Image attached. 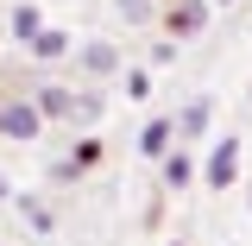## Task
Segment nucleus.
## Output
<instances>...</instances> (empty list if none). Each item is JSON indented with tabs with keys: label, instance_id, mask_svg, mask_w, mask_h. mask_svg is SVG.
I'll list each match as a JSON object with an SVG mask.
<instances>
[{
	"label": "nucleus",
	"instance_id": "nucleus-1",
	"mask_svg": "<svg viewBox=\"0 0 252 246\" xmlns=\"http://www.w3.org/2000/svg\"><path fill=\"white\" fill-rule=\"evenodd\" d=\"M240 158H246V139H233V133L215 139L208 158H202V183H208V189H233V183H240Z\"/></svg>",
	"mask_w": 252,
	"mask_h": 246
},
{
	"label": "nucleus",
	"instance_id": "nucleus-2",
	"mask_svg": "<svg viewBox=\"0 0 252 246\" xmlns=\"http://www.w3.org/2000/svg\"><path fill=\"white\" fill-rule=\"evenodd\" d=\"M44 133V114L32 107V95H0V139H38Z\"/></svg>",
	"mask_w": 252,
	"mask_h": 246
},
{
	"label": "nucleus",
	"instance_id": "nucleus-3",
	"mask_svg": "<svg viewBox=\"0 0 252 246\" xmlns=\"http://www.w3.org/2000/svg\"><path fill=\"white\" fill-rule=\"evenodd\" d=\"M208 13H215L208 0H170V13H164V26L177 32V44H183V38H195V32L208 26Z\"/></svg>",
	"mask_w": 252,
	"mask_h": 246
},
{
	"label": "nucleus",
	"instance_id": "nucleus-4",
	"mask_svg": "<svg viewBox=\"0 0 252 246\" xmlns=\"http://www.w3.org/2000/svg\"><path fill=\"white\" fill-rule=\"evenodd\" d=\"M69 51H76V70H82V76H114V70H120V51H114L107 38H89V44H69Z\"/></svg>",
	"mask_w": 252,
	"mask_h": 246
},
{
	"label": "nucleus",
	"instance_id": "nucleus-5",
	"mask_svg": "<svg viewBox=\"0 0 252 246\" xmlns=\"http://www.w3.org/2000/svg\"><path fill=\"white\" fill-rule=\"evenodd\" d=\"M208 120H215V95H189L183 101V114H177V139H202V133H208Z\"/></svg>",
	"mask_w": 252,
	"mask_h": 246
},
{
	"label": "nucleus",
	"instance_id": "nucleus-6",
	"mask_svg": "<svg viewBox=\"0 0 252 246\" xmlns=\"http://www.w3.org/2000/svg\"><path fill=\"white\" fill-rule=\"evenodd\" d=\"M26 51H32L38 63H57V57H69V32H63V26H38V32L26 38Z\"/></svg>",
	"mask_w": 252,
	"mask_h": 246
},
{
	"label": "nucleus",
	"instance_id": "nucleus-7",
	"mask_svg": "<svg viewBox=\"0 0 252 246\" xmlns=\"http://www.w3.org/2000/svg\"><path fill=\"white\" fill-rule=\"evenodd\" d=\"M170 145H177V126H170V114H158V120L139 126V152H145V158H164Z\"/></svg>",
	"mask_w": 252,
	"mask_h": 246
},
{
	"label": "nucleus",
	"instance_id": "nucleus-8",
	"mask_svg": "<svg viewBox=\"0 0 252 246\" xmlns=\"http://www.w3.org/2000/svg\"><path fill=\"white\" fill-rule=\"evenodd\" d=\"M69 95L76 89H63V82H32V107H38L44 120H63V114H69Z\"/></svg>",
	"mask_w": 252,
	"mask_h": 246
},
{
	"label": "nucleus",
	"instance_id": "nucleus-9",
	"mask_svg": "<svg viewBox=\"0 0 252 246\" xmlns=\"http://www.w3.org/2000/svg\"><path fill=\"white\" fill-rule=\"evenodd\" d=\"M158 164H164V189H189V183H195V158H189L183 145H170Z\"/></svg>",
	"mask_w": 252,
	"mask_h": 246
},
{
	"label": "nucleus",
	"instance_id": "nucleus-10",
	"mask_svg": "<svg viewBox=\"0 0 252 246\" xmlns=\"http://www.w3.org/2000/svg\"><path fill=\"white\" fill-rule=\"evenodd\" d=\"M101 107H107V101H101L94 89H76V95H69V114H63V120H69V126H82V133H89V126L101 120Z\"/></svg>",
	"mask_w": 252,
	"mask_h": 246
},
{
	"label": "nucleus",
	"instance_id": "nucleus-11",
	"mask_svg": "<svg viewBox=\"0 0 252 246\" xmlns=\"http://www.w3.org/2000/svg\"><path fill=\"white\" fill-rule=\"evenodd\" d=\"M38 26H44V13H38V0H19V6H13V19H6V32H13L19 44H26V38H32Z\"/></svg>",
	"mask_w": 252,
	"mask_h": 246
},
{
	"label": "nucleus",
	"instance_id": "nucleus-12",
	"mask_svg": "<svg viewBox=\"0 0 252 246\" xmlns=\"http://www.w3.org/2000/svg\"><path fill=\"white\" fill-rule=\"evenodd\" d=\"M69 164H76V177H82V171H94V164H101V139H94V133H82V139H76V152H69Z\"/></svg>",
	"mask_w": 252,
	"mask_h": 246
},
{
	"label": "nucleus",
	"instance_id": "nucleus-13",
	"mask_svg": "<svg viewBox=\"0 0 252 246\" xmlns=\"http://www.w3.org/2000/svg\"><path fill=\"white\" fill-rule=\"evenodd\" d=\"M19 215H26L32 227H38V234H51V227H57V221H51V209H44L38 196H19Z\"/></svg>",
	"mask_w": 252,
	"mask_h": 246
},
{
	"label": "nucleus",
	"instance_id": "nucleus-14",
	"mask_svg": "<svg viewBox=\"0 0 252 246\" xmlns=\"http://www.w3.org/2000/svg\"><path fill=\"white\" fill-rule=\"evenodd\" d=\"M152 95V70H126V101H145Z\"/></svg>",
	"mask_w": 252,
	"mask_h": 246
},
{
	"label": "nucleus",
	"instance_id": "nucleus-15",
	"mask_svg": "<svg viewBox=\"0 0 252 246\" xmlns=\"http://www.w3.org/2000/svg\"><path fill=\"white\" fill-rule=\"evenodd\" d=\"M152 63H177V38H158V44H152Z\"/></svg>",
	"mask_w": 252,
	"mask_h": 246
},
{
	"label": "nucleus",
	"instance_id": "nucleus-16",
	"mask_svg": "<svg viewBox=\"0 0 252 246\" xmlns=\"http://www.w3.org/2000/svg\"><path fill=\"white\" fill-rule=\"evenodd\" d=\"M120 13L126 19H152V0H120Z\"/></svg>",
	"mask_w": 252,
	"mask_h": 246
},
{
	"label": "nucleus",
	"instance_id": "nucleus-17",
	"mask_svg": "<svg viewBox=\"0 0 252 246\" xmlns=\"http://www.w3.org/2000/svg\"><path fill=\"white\" fill-rule=\"evenodd\" d=\"M0 202H13V189H6V177H0Z\"/></svg>",
	"mask_w": 252,
	"mask_h": 246
},
{
	"label": "nucleus",
	"instance_id": "nucleus-18",
	"mask_svg": "<svg viewBox=\"0 0 252 246\" xmlns=\"http://www.w3.org/2000/svg\"><path fill=\"white\" fill-rule=\"evenodd\" d=\"M208 6H233V0H208Z\"/></svg>",
	"mask_w": 252,
	"mask_h": 246
},
{
	"label": "nucleus",
	"instance_id": "nucleus-19",
	"mask_svg": "<svg viewBox=\"0 0 252 246\" xmlns=\"http://www.w3.org/2000/svg\"><path fill=\"white\" fill-rule=\"evenodd\" d=\"M170 246H183V240H170Z\"/></svg>",
	"mask_w": 252,
	"mask_h": 246
},
{
	"label": "nucleus",
	"instance_id": "nucleus-20",
	"mask_svg": "<svg viewBox=\"0 0 252 246\" xmlns=\"http://www.w3.org/2000/svg\"><path fill=\"white\" fill-rule=\"evenodd\" d=\"M246 202H252V196H246Z\"/></svg>",
	"mask_w": 252,
	"mask_h": 246
}]
</instances>
